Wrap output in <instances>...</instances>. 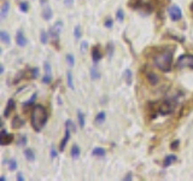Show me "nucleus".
Returning <instances> with one entry per match:
<instances>
[{
    "instance_id": "3",
    "label": "nucleus",
    "mask_w": 193,
    "mask_h": 181,
    "mask_svg": "<svg viewBox=\"0 0 193 181\" xmlns=\"http://www.w3.org/2000/svg\"><path fill=\"white\" fill-rule=\"evenodd\" d=\"M128 6L133 10H140L150 13L156 9V0H129Z\"/></svg>"
},
{
    "instance_id": "47",
    "label": "nucleus",
    "mask_w": 193,
    "mask_h": 181,
    "mask_svg": "<svg viewBox=\"0 0 193 181\" xmlns=\"http://www.w3.org/2000/svg\"><path fill=\"white\" fill-rule=\"evenodd\" d=\"M190 10H191V12L193 13V1L191 3V5H190Z\"/></svg>"
},
{
    "instance_id": "37",
    "label": "nucleus",
    "mask_w": 193,
    "mask_h": 181,
    "mask_svg": "<svg viewBox=\"0 0 193 181\" xmlns=\"http://www.w3.org/2000/svg\"><path fill=\"white\" fill-rule=\"evenodd\" d=\"M30 74H31V77L33 79H36V77H39V69L37 68H34V69H31V71H30Z\"/></svg>"
},
{
    "instance_id": "38",
    "label": "nucleus",
    "mask_w": 193,
    "mask_h": 181,
    "mask_svg": "<svg viewBox=\"0 0 193 181\" xmlns=\"http://www.w3.org/2000/svg\"><path fill=\"white\" fill-rule=\"evenodd\" d=\"M87 48H88V42L87 41H82L81 42V53H86Z\"/></svg>"
},
{
    "instance_id": "6",
    "label": "nucleus",
    "mask_w": 193,
    "mask_h": 181,
    "mask_svg": "<svg viewBox=\"0 0 193 181\" xmlns=\"http://www.w3.org/2000/svg\"><path fill=\"white\" fill-rule=\"evenodd\" d=\"M168 13H169V17H170V19L174 21V22H178V21H180L182 18V11H181V9H180L178 5L169 6Z\"/></svg>"
},
{
    "instance_id": "7",
    "label": "nucleus",
    "mask_w": 193,
    "mask_h": 181,
    "mask_svg": "<svg viewBox=\"0 0 193 181\" xmlns=\"http://www.w3.org/2000/svg\"><path fill=\"white\" fill-rule=\"evenodd\" d=\"M62 29H63V22H62V21L56 22L53 26L50 28V30H48V34H50V36H51L54 41H57V39L59 38V34H60Z\"/></svg>"
},
{
    "instance_id": "9",
    "label": "nucleus",
    "mask_w": 193,
    "mask_h": 181,
    "mask_svg": "<svg viewBox=\"0 0 193 181\" xmlns=\"http://www.w3.org/2000/svg\"><path fill=\"white\" fill-rule=\"evenodd\" d=\"M13 134H9V133H6V130L5 129H3L1 130V136H0V145H3V146H5V145H9V144H11L12 141H13Z\"/></svg>"
},
{
    "instance_id": "21",
    "label": "nucleus",
    "mask_w": 193,
    "mask_h": 181,
    "mask_svg": "<svg viewBox=\"0 0 193 181\" xmlns=\"http://www.w3.org/2000/svg\"><path fill=\"white\" fill-rule=\"evenodd\" d=\"M77 122H78L80 128H83V127H85L86 116H85V113H83L81 110H78V111H77Z\"/></svg>"
},
{
    "instance_id": "26",
    "label": "nucleus",
    "mask_w": 193,
    "mask_h": 181,
    "mask_svg": "<svg viewBox=\"0 0 193 181\" xmlns=\"http://www.w3.org/2000/svg\"><path fill=\"white\" fill-rule=\"evenodd\" d=\"M106 120V113L104 111H100L98 115L95 116V123H104Z\"/></svg>"
},
{
    "instance_id": "31",
    "label": "nucleus",
    "mask_w": 193,
    "mask_h": 181,
    "mask_svg": "<svg viewBox=\"0 0 193 181\" xmlns=\"http://www.w3.org/2000/svg\"><path fill=\"white\" fill-rule=\"evenodd\" d=\"M74 36H75V39L76 40H80L81 39V27L78 26H75V28H74Z\"/></svg>"
},
{
    "instance_id": "48",
    "label": "nucleus",
    "mask_w": 193,
    "mask_h": 181,
    "mask_svg": "<svg viewBox=\"0 0 193 181\" xmlns=\"http://www.w3.org/2000/svg\"><path fill=\"white\" fill-rule=\"evenodd\" d=\"M0 74H4V65H1V68H0Z\"/></svg>"
},
{
    "instance_id": "29",
    "label": "nucleus",
    "mask_w": 193,
    "mask_h": 181,
    "mask_svg": "<svg viewBox=\"0 0 193 181\" xmlns=\"http://www.w3.org/2000/svg\"><path fill=\"white\" fill-rule=\"evenodd\" d=\"M116 19H117L118 22H121V23L124 21V12H123L122 9H118V10L116 11Z\"/></svg>"
},
{
    "instance_id": "12",
    "label": "nucleus",
    "mask_w": 193,
    "mask_h": 181,
    "mask_svg": "<svg viewBox=\"0 0 193 181\" xmlns=\"http://www.w3.org/2000/svg\"><path fill=\"white\" fill-rule=\"evenodd\" d=\"M101 58H103V53L100 52L99 46H94L93 50H92V59H93V62L94 63H98Z\"/></svg>"
},
{
    "instance_id": "2",
    "label": "nucleus",
    "mask_w": 193,
    "mask_h": 181,
    "mask_svg": "<svg viewBox=\"0 0 193 181\" xmlns=\"http://www.w3.org/2000/svg\"><path fill=\"white\" fill-rule=\"evenodd\" d=\"M173 56H174V50L170 47V48H167L164 50L162 53L157 54L155 58H153V62H155V65L164 72H168L171 70V67H173Z\"/></svg>"
},
{
    "instance_id": "11",
    "label": "nucleus",
    "mask_w": 193,
    "mask_h": 181,
    "mask_svg": "<svg viewBox=\"0 0 193 181\" xmlns=\"http://www.w3.org/2000/svg\"><path fill=\"white\" fill-rule=\"evenodd\" d=\"M16 42H17V45L19 47H24V46H27L28 44V39L24 36L23 34V31L22 30H18L17 31V34H16Z\"/></svg>"
},
{
    "instance_id": "4",
    "label": "nucleus",
    "mask_w": 193,
    "mask_h": 181,
    "mask_svg": "<svg viewBox=\"0 0 193 181\" xmlns=\"http://www.w3.org/2000/svg\"><path fill=\"white\" fill-rule=\"evenodd\" d=\"M175 106H176V102H174L173 99H165V100H163L162 103L159 104L158 112L160 115H164V116H167V115H170L174 111Z\"/></svg>"
},
{
    "instance_id": "39",
    "label": "nucleus",
    "mask_w": 193,
    "mask_h": 181,
    "mask_svg": "<svg viewBox=\"0 0 193 181\" xmlns=\"http://www.w3.org/2000/svg\"><path fill=\"white\" fill-rule=\"evenodd\" d=\"M104 26H105V28H112V26H114V21H112L111 18H108L105 21V23H104Z\"/></svg>"
},
{
    "instance_id": "32",
    "label": "nucleus",
    "mask_w": 193,
    "mask_h": 181,
    "mask_svg": "<svg viewBox=\"0 0 193 181\" xmlns=\"http://www.w3.org/2000/svg\"><path fill=\"white\" fill-rule=\"evenodd\" d=\"M48 33H46L45 30H42L41 31V35H40V40H41V42L44 44V45H46L47 42H48Z\"/></svg>"
},
{
    "instance_id": "15",
    "label": "nucleus",
    "mask_w": 193,
    "mask_h": 181,
    "mask_svg": "<svg viewBox=\"0 0 193 181\" xmlns=\"http://www.w3.org/2000/svg\"><path fill=\"white\" fill-rule=\"evenodd\" d=\"M92 156L103 158V157L106 156V151H105V149H103V147H95V149H93V151H92Z\"/></svg>"
},
{
    "instance_id": "8",
    "label": "nucleus",
    "mask_w": 193,
    "mask_h": 181,
    "mask_svg": "<svg viewBox=\"0 0 193 181\" xmlns=\"http://www.w3.org/2000/svg\"><path fill=\"white\" fill-rule=\"evenodd\" d=\"M44 70H45V75L42 77V82L45 85L51 84V81H52V68H51V64L48 62L44 63Z\"/></svg>"
},
{
    "instance_id": "43",
    "label": "nucleus",
    "mask_w": 193,
    "mask_h": 181,
    "mask_svg": "<svg viewBox=\"0 0 193 181\" xmlns=\"http://www.w3.org/2000/svg\"><path fill=\"white\" fill-rule=\"evenodd\" d=\"M57 155H58V152L56 151L54 147H52V149H51V158H56V157H57Z\"/></svg>"
},
{
    "instance_id": "27",
    "label": "nucleus",
    "mask_w": 193,
    "mask_h": 181,
    "mask_svg": "<svg viewBox=\"0 0 193 181\" xmlns=\"http://www.w3.org/2000/svg\"><path fill=\"white\" fill-rule=\"evenodd\" d=\"M91 79H92V80H94V81L100 79V72L98 71V69H96L95 67L91 68Z\"/></svg>"
},
{
    "instance_id": "19",
    "label": "nucleus",
    "mask_w": 193,
    "mask_h": 181,
    "mask_svg": "<svg viewBox=\"0 0 193 181\" xmlns=\"http://www.w3.org/2000/svg\"><path fill=\"white\" fill-rule=\"evenodd\" d=\"M123 79L127 82V85H132V81H133V72L131 69H127L123 72Z\"/></svg>"
},
{
    "instance_id": "35",
    "label": "nucleus",
    "mask_w": 193,
    "mask_h": 181,
    "mask_svg": "<svg viewBox=\"0 0 193 181\" xmlns=\"http://www.w3.org/2000/svg\"><path fill=\"white\" fill-rule=\"evenodd\" d=\"M65 127H67V128H69L71 132H75V130H76V126H75V123L72 122L71 120H67V121H65Z\"/></svg>"
},
{
    "instance_id": "36",
    "label": "nucleus",
    "mask_w": 193,
    "mask_h": 181,
    "mask_svg": "<svg viewBox=\"0 0 193 181\" xmlns=\"http://www.w3.org/2000/svg\"><path fill=\"white\" fill-rule=\"evenodd\" d=\"M19 10L22 12H28L29 11V4L27 1H22L19 3Z\"/></svg>"
},
{
    "instance_id": "14",
    "label": "nucleus",
    "mask_w": 193,
    "mask_h": 181,
    "mask_svg": "<svg viewBox=\"0 0 193 181\" xmlns=\"http://www.w3.org/2000/svg\"><path fill=\"white\" fill-rule=\"evenodd\" d=\"M15 106H16V104H15L13 99H10L9 102H7V105H6V108L4 110V117H9L10 116V113L13 111Z\"/></svg>"
},
{
    "instance_id": "30",
    "label": "nucleus",
    "mask_w": 193,
    "mask_h": 181,
    "mask_svg": "<svg viewBox=\"0 0 193 181\" xmlns=\"http://www.w3.org/2000/svg\"><path fill=\"white\" fill-rule=\"evenodd\" d=\"M36 98H37V94L36 93H34L33 95H31V98L28 100V102H26L24 103V108H28V106H31L34 103H35V100H36Z\"/></svg>"
},
{
    "instance_id": "13",
    "label": "nucleus",
    "mask_w": 193,
    "mask_h": 181,
    "mask_svg": "<svg viewBox=\"0 0 193 181\" xmlns=\"http://www.w3.org/2000/svg\"><path fill=\"white\" fill-rule=\"evenodd\" d=\"M70 135H71V130L69 128L65 129V134H64V138H63V140L59 145V151H64V149H65V146L68 144V141L70 140Z\"/></svg>"
},
{
    "instance_id": "42",
    "label": "nucleus",
    "mask_w": 193,
    "mask_h": 181,
    "mask_svg": "<svg viewBox=\"0 0 193 181\" xmlns=\"http://www.w3.org/2000/svg\"><path fill=\"white\" fill-rule=\"evenodd\" d=\"M26 143H27V136H22L21 138V141H18V145L23 146V145H26Z\"/></svg>"
},
{
    "instance_id": "45",
    "label": "nucleus",
    "mask_w": 193,
    "mask_h": 181,
    "mask_svg": "<svg viewBox=\"0 0 193 181\" xmlns=\"http://www.w3.org/2000/svg\"><path fill=\"white\" fill-rule=\"evenodd\" d=\"M132 179H133V178H132V174H131V173H129V174H128L127 176H124V178H123V180H128V181H131Z\"/></svg>"
},
{
    "instance_id": "44",
    "label": "nucleus",
    "mask_w": 193,
    "mask_h": 181,
    "mask_svg": "<svg viewBox=\"0 0 193 181\" xmlns=\"http://www.w3.org/2000/svg\"><path fill=\"white\" fill-rule=\"evenodd\" d=\"M17 180H18V181H23V180H24V178H23V174H22V173H18V175H17Z\"/></svg>"
},
{
    "instance_id": "5",
    "label": "nucleus",
    "mask_w": 193,
    "mask_h": 181,
    "mask_svg": "<svg viewBox=\"0 0 193 181\" xmlns=\"http://www.w3.org/2000/svg\"><path fill=\"white\" fill-rule=\"evenodd\" d=\"M179 69H193V54H182L176 62Z\"/></svg>"
},
{
    "instance_id": "28",
    "label": "nucleus",
    "mask_w": 193,
    "mask_h": 181,
    "mask_svg": "<svg viewBox=\"0 0 193 181\" xmlns=\"http://www.w3.org/2000/svg\"><path fill=\"white\" fill-rule=\"evenodd\" d=\"M114 51H115V46H114V44L110 42L108 44V46H106V52H108V56H109V58H112V54H114Z\"/></svg>"
},
{
    "instance_id": "34",
    "label": "nucleus",
    "mask_w": 193,
    "mask_h": 181,
    "mask_svg": "<svg viewBox=\"0 0 193 181\" xmlns=\"http://www.w3.org/2000/svg\"><path fill=\"white\" fill-rule=\"evenodd\" d=\"M17 161H16L15 158H11L10 161H9V169L11 170V171H13V170H16L17 169Z\"/></svg>"
},
{
    "instance_id": "1",
    "label": "nucleus",
    "mask_w": 193,
    "mask_h": 181,
    "mask_svg": "<svg viewBox=\"0 0 193 181\" xmlns=\"http://www.w3.org/2000/svg\"><path fill=\"white\" fill-rule=\"evenodd\" d=\"M47 120H48L47 110L42 105H35L30 115V125L33 127V129L35 132H40L47 123Z\"/></svg>"
},
{
    "instance_id": "25",
    "label": "nucleus",
    "mask_w": 193,
    "mask_h": 181,
    "mask_svg": "<svg viewBox=\"0 0 193 181\" xmlns=\"http://www.w3.org/2000/svg\"><path fill=\"white\" fill-rule=\"evenodd\" d=\"M23 125H24V121L22 118H19V117H15L12 120V128H15V129H18Z\"/></svg>"
},
{
    "instance_id": "40",
    "label": "nucleus",
    "mask_w": 193,
    "mask_h": 181,
    "mask_svg": "<svg viewBox=\"0 0 193 181\" xmlns=\"http://www.w3.org/2000/svg\"><path fill=\"white\" fill-rule=\"evenodd\" d=\"M179 145H180V141H179V140H175V141H173V143H171V145H170L171 150H178V149H179Z\"/></svg>"
},
{
    "instance_id": "23",
    "label": "nucleus",
    "mask_w": 193,
    "mask_h": 181,
    "mask_svg": "<svg viewBox=\"0 0 193 181\" xmlns=\"http://www.w3.org/2000/svg\"><path fill=\"white\" fill-rule=\"evenodd\" d=\"M67 86L70 89H75V87H74V79H72L71 70H68V72H67Z\"/></svg>"
},
{
    "instance_id": "20",
    "label": "nucleus",
    "mask_w": 193,
    "mask_h": 181,
    "mask_svg": "<svg viewBox=\"0 0 193 181\" xmlns=\"http://www.w3.org/2000/svg\"><path fill=\"white\" fill-rule=\"evenodd\" d=\"M23 153H24V157L27 158V161H29V162H34L35 161V153H34V151L31 149H26Z\"/></svg>"
},
{
    "instance_id": "22",
    "label": "nucleus",
    "mask_w": 193,
    "mask_h": 181,
    "mask_svg": "<svg viewBox=\"0 0 193 181\" xmlns=\"http://www.w3.org/2000/svg\"><path fill=\"white\" fill-rule=\"evenodd\" d=\"M52 16H53V13H52V9H51V7L50 6L45 7L44 11H42V18L45 21H50L52 18Z\"/></svg>"
},
{
    "instance_id": "33",
    "label": "nucleus",
    "mask_w": 193,
    "mask_h": 181,
    "mask_svg": "<svg viewBox=\"0 0 193 181\" xmlns=\"http://www.w3.org/2000/svg\"><path fill=\"white\" fill-rule=\"evenodd\" d=\"M65 59H67V63L70 65V67H74L75 65V57L72 56L71 53H69V54H67V57H65Z\"/></svg>"
},
{
    "instance_id": "18",
    "label": "nucleus",
    "mask_w": 193,
    "mask_h": 181,
    "mask_svg": "<svg viewBox=\"0 0 193 181\" xmlns=\"http://www.w3.org/2000/svg\"><path fill=\"white\" fill-rule=\"evenodd\" d=\"M146 79H147V81L150 82L151 85H157L158 81H159L158 76L156 75L155 72H147V74H146Z\"/></svg>"
},
{
    "instance_id": "10",
    "label": "nucleus",
    "mask_w": 193,
    "mask_h": 181,
    "mask_svg": "<svg viewBox=\"0 0 193 181\" xmlns=\"http://www.w3.org/2000/svg\"><path fill=\"white\" fill-rule=\"evenodd\" d=\"M9 12H10V1L9 0H4V3L1 4V9H0V18L5 19Z\"/></svg>"
},
{
    "instance_id": "24",
    "label": "nucleus",
    "mask_w": 193,
    "mask_h": 181,
    "mask_svg": "<svg viewBox=\"0 0 193 181\" xmlns=\"http://www.w3.org/2000/svg\"><path fill=\"white\" fill-rule=\"evenodd\" d=\"M80 155H81V150H80V147L77 145H74L71 149V157L74 159H77L80 158Z\"/></svg>"
},
{
    "instance_id": "41",
    "label": "nucleus",
    "mask_w": 193,
    "mask_h": 181,
    "mask_svg": "<svg viewBox=\"0 0 193 181\" xmlns=\"http://www.w3.org/2000/svg\"><path fill=\"white\" fill-rule=\"evenodd\" d=\"M64 5H65L67 7H72V5H74V0H64Z\"/></svg>"
},
{
    "instance_id": "16",
    "label": "nucleus",
    "mask_w": 193,
    "mask_h": 181,
    "mask_svg": "<svg viewBox=\"0 0 193 181\" xmlns=\"http://www.w3.org/2000/svg\"><path fill=\"white\" fill-rule=\"evenodd\" d=\"M0 40H1L5 45H10V42H11L10 34L6 30H0Z\"/></svg>"
},
{
    "instance_id": "17",
    "label": "nucleus",
    "mask_w": 193,
    "mask_h": 181,
    "mask_svg": "<svg viewBox=\"0 0 193 181\" xmlns=\"http://www.w3.org/2000/svg\"><path fill=\"white\" fill-rule=\"evenodd\" d=\"M176 161V156L175 155H168L167 157L164 158V162H163V167L164 168H168V167H170L171 164Z\"/></svg>"
},
{
    "instance_id": "46",
    "label": "nucleus",
    "mask_w": 193,
    "mask_h": 181,
    "mask_svg": "<svg viewBox=\"0 0 193 181\" xmlns=\"http://www.w3.org/2000/svg\"><path fill=\"white\" fill-rule=\"evenodd\" d=\"M48 0H40V3H41V5H46Z\"/></svg>"
}]
</instances>
